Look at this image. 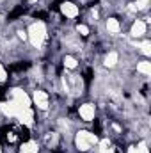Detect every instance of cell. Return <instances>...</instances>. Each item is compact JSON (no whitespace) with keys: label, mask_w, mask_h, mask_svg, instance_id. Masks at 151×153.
<instances>
[{"label":"cell","mask_w":151,"mask_h":153,"mask_svg":"<svg viewBox=\"0 0 151 153\" xmlns=\"http://www.w3.org/2000/svg\"><path fill=\"white\" fill-rule=\"evenodd\" d=\"M146 32H148V23H146L144 20H135V22L132 23V27H130V36L133 39L144 38Z\"/></svg>","instance_id":"8992f818"},{"label":"cell","mask_w":151,"mask_h":153,"mask_svg":"<svg viewBox=\"0 0 151 153\" xmlns=\"http://www.w3.org/2000/svg\"><path fill=\"white\" fill-rule=\"evenodd\" d=\"M7 78H9V76H7V71H5V68L0 64V84H4Z\"/></svg>","instance_id":"9a60e30c"},{"label":"cell","mask_w":151,"mask_h":153,"mask_svg":"<svg viewBox=\"0 0 151 153\" xmlns=\"http://www.w3.org/2000/svg\"><path fill=\"white\" fill-rule=\"evenodd\" d=\"M30 100L34 102V105L39 111H48L50 109V94L46 91H43V89H34Z\"/></svg>","instance_id":"5b68a950"},{"label":"cell","mask_w":151,"mask_h":153,"mask_svg":"<svg viewBox=\"0 0 151 153\" xmlns=\"http://www.w3.org/2000/svg\"><path fill=\"white\" fill-rule=\"evenodd\" d=\"M27 39L30 41V45L34 48H41L44 45V41L48 39V30H46V25L44 22H32L27 29Z\"/></svg>","instance_id":"6da1fadb"},{"label":"cell","mask_w":151,"mask_h":153,"mask_svg":"<svg viewBox=\"0 0 151 153\" xmlns=\"http://www.w3.org/2000/svg\"><path fill=\"white\" fill-rule=\"evenodd\" d=\"M137 48H139V52H141L144 57H150V55H151V43H150V39H144L142 43H137Z\"/></svg>","instance_id":"7c38bea8"},{"label":"cell","mask_w":151,"mask_h":153,"mask_svg":"<svg viewBox=\"0 0 151 153\" xmlns=\"http://www.w3.org/2000/svg\"><path fill=\"white\" fill-rule=\"evenodd\" d=\"M75 32H76V36H80V38H89V34H91V29H89L85 23H76Z\"/></svg>","instance_id":"4fadbf2b"},{"label":"cell","mask_w":151,"mask_h":153,"mask_svg":"<svg viewBox=\"0 0 151 153\" xmlns=\"http://www.w3.org/2000/svg\"><path fill=\"white\" fill-rule=\"evenodd\" d=\"M0 153H2V146H0Z\"/></svg>","instance_id":"e0dca14e"},{"label":"cell","mask_w":151,"mask_h":153,"mask_svg":"<svg viewBox=\"0 0 151 153\" xmlns=\"http://www.w3.org/2000/svg\"><path fill=\"white\" fill-rule=\"evenodd\" d=\"M137 73H141L142 76H150L151 75V62L148 61V59L137 62Z\"/></svg>","instance_id":"30bf717a"},{"label":"cell","mask_w":151,"mask_h":153,"mask_svg":"<svg viewBox=\"0 0 151 153\" xmlns=\"http://www.w3.org/2000/svg\"><path fill=\"white\" fill-rule=\"evenodd\" d=\"M59 11L68 20H75L76 16L80 14V7L76 5L75 2H71V0H61L59 2Z\"/></svg>","instance_id":"3957f363"},{"label":"cell","mask_w":151,"mask_h":153,"mask_svg":"<svg viewBox=\"0 0 151 153\" xmlns=\"http://www.w3.org/2000/svg\"><path fill=\"white\" fill-rule=\"evenodd\" d=\"M117 62H119V52H109L107 55H105V59H103V66L105 68H115L117 66Z\"/></svg>","instance_id":"9c48e42d"},{"label":"cell","mask_w":151,"mask_h":153,"mask_svg":"<svg viewBox=\"0 0 151 153\" xmlns=\"http://www.w3.org/2000/svg\"><path fill=\"white\" fill-rule=\"evenodd\" d=\"M98 141H100L98 135L89 130H78L75 134V146L78 152H89L98 144Z\"/></svg>","instance_id":"7a4b0ae2"},{"label":"cell","mask_w":151,"mask_h":153,"mask_svg":"<svg viewBox=\"0 0 151 153\" xmlns=\"http://www.w3.org/2000/svg\"><path fill=\"white\" fill-rule=\"evenodd\" d=\"M27 2H29V4H36L38 0H27Z\"/></svg>","instance_id":"2e32d148"},{"label":"cell","mask_w":151,"mask_h":153,"mask_svg":"<svg viewBox=\"0 0 151 153\" xmlns=\"http://www.w3.org/2000/svg\"><path fill=\"white\" fill-rule=\"evenodd\" d=\"M39 150H41L39 148V143L34 141V139H27L20 146V153H39Z\"/></svg>","instance_id":"ba28073f"},{"label":"cell","mask_w":151,"mask_h":153,"mask_svg":"<svg viewBox=\"0 0 151 153\" xmlns=\"http://www.w3.org/2000/svg\"><path fill=\"white\" fill-rule=\"evenodd\" d=\"M135 153H150L146 139H141V141H139V143L135 144Z\"/></svg>","instance_id":"5bb4252c"},{"label":"cell","mask_w":151,"mask_h":153,"mask_svg":"<svg viewBox=\"0 0 151 153\" xmlns=\"http://www.w3.org/2000/svg\"><path fill=\"white\" fill-rule=\"evenodd\" d=\"M105 29H107V32H109V34H112V36H117V34L121 32L123 25H121V22H119L115 16H109V18L105 20Z\"/></svg>","instance_id":"52a82bcc"},{"label":"cell","mask_w":151,"mask_h":153,"mask_svg":"<svg viewBox=\"0 0 151 153\" xmlns=\"http://www.w3.org/2000/svg\"><path fill=\"white\" fill-rule=\"evenodd\" d=\"M0 18H2V14H0Z\"/></svg>","instance_id":"ac0fdd59"},{"label":"cell","mask_w":151,"mask_h":153,"mask_svg":"<svg viewBox=\"0 0 151 153\" xmlns=\"http://www.w3.org/2000/svg\"><path fill=\"white\" fill-rule=\"evenodd\" d=\"M62 66L66 70H76L78 68V61H76V57H73L71 53H66L62 57Z\"/></svg>","instance_id":"8fae6325"},{"label":"cell","mask_w":151,"mask_h":153,"mask_svg":"<svg viewBox=\"0 0 151 153\" xmlns=\"http://www.w3.org/2000/svg\"><path fill=\"white\" fill-rule=\"evenodd\" d=\"M78 117L85 123H91L96 119V105L93 102H85L78 105Z\"/></svg>","instance_id":"277c9868"}]
</instances>
